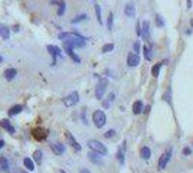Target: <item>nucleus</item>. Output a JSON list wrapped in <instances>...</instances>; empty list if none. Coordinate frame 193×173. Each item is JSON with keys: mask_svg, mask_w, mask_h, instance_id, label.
<instances>
[{"mask_svg": "<svg viewBox=\"0 0 193 173\" xmlns=\"http://www.w3.org/2000/svg\"><path fill=\"white\" fill-rule=\"evenodd\" d=\"M136 32H137V36H141V26H140V22H137V26H136Z\"/></svg>", "mask_w": 193, "mask_h": 173, "instance_id": "obj_35", "label": "nucleus"}, {"mask_svg": "<svg viewBox=\"0 0 193 173\" xmlns=\"http://www.w3.org/2000/svg\"><path fill=\"white\" fill-rule=\"evenodd\" d=\"M163 64H167V61H161V62L156 64V65L151 68V75H153V76H159V74H160V68L163 66Z\"/></svg>", "mask_w": 193, "mask_h": 173, "instance_id": "obj_18", "label": "nucleus"}, {"mask_svg": "<svg viewBox=\"0 0 193 173\" xmlns=\"http://www.w3.org/2000/svg\"><path fill=\"white\" fill-rule=\"evenodd\" d=\"M141 111H143V101L141 100L134 101V104H133V113L134 114H140Z\"/></svg>", "mask_w": 193, "mask_h": 173, "instance_id": "obj_19", "label": "nucleus"}, {"mask_svg": "<svg viewBox=\"0 0 193 173\" xmlns=\"http://www.w3.org/2000/svg\"><path fill=\"white\" fill-rule=\"evenodd\" d=\"M143 53H144V58H146L147 61H151V59H153V55H151V48H150V46L144 45V46H143Z\"/></svg>", "mask_w": 193, "mask_h": 173, "instance_id": "obj_21", "label": "nucleus"}, {"mask_svg": "<svg viewBox=\"0 0 193 173\" xmlns=\"http://www.w3.org/2000/svg\"><path fill=\"white\" fill-rule=\"evenodd\" d=\"M140 26H141V36H143V39H146V41H148L150 39V33H151V30H150V22L148 20H143V23H140Z\"/></svg>", "mask_w": 193, "mask_h": 173, "instance_id": "obj_8", "label": "nucleus"}, {"mask_svg": "<svg viewBox=\"0 0 193 173\" xmlns=\"http://www.w3.org/2000/svg\"><path fill=\"white\" fill-rule=\"evenodd\" d=\"M190 26H192V28H193V19H192V20H190Z\"/></svg>", "mask_w": 193, "mask_h": 173, "instance_id": "obj_43", "label": "nucleus"}, {"mask_svg": "<svg viewBox=\"0 0 193 173\" xmlns=\"http://www.w3.org/2000/svg\"><path fill=\"white\" fill-rule=\"evenodd\" d=\"M16 74H18V71H16L15 68H7V69L5 71V78L10 81V79H13V78L16 76Z\"/></svg>", "mask_w": 193, "mask_h": 173, "instance_id": "obj_20", "label": "nucleus"}, {"mask_svg": "<svg viewBox=\"0 0 193 173\" xmlns=\"http://www.w3.org/2000/svg\"><path fill=\"white\" fill-rule=\"evenodd\" d=\"M22 173H26V172H22Z\"/></svg>", "mask_w": 193, "mask_h": 173, "instance_id": "obj_46", "label": "nucleus"}, {"mask_svg": "<svg viewBox=\"0 0 193 173\" xmlns=\"http://www.w3.org/2000/svg\"><path fill=\"white\" fill-rule=\"evenodd\" d=\"M65 136H66V140L69 141V144L72 146V149H74L75 151H81V150H82L81 144H79V143H78V141H76V140L74 139V136H72V134H71L69 131H65Z\"/></svg>", "mask_w": 193, "mask_h": 173, "instance_id": "obj_9", "label": "nucleus"}, {"mask_svg": "<svg viewBox=\"0 0 193 173\" xmlns=\"http://www.w3.org/2000/svg\"><path fill=\"white\" fill-rule=\"evenodd\" d=\"M92 121L95 124L96 128H103L107 123V117H105V113L101 111V110H96L94 114H92Z\"/></svg>", "mask_w": 193, "mask_h": 173, "instance_id": "obj_2", "label": "nucleus"}, {"mask_svg": "<svg viewBox=\"0 0 193 173\" xmlns=\"http://www.w3.org/2000/svg\"><path fill=\"white\" fill-rule=\"evenodd\" d=\"M156 25H157L159 28H163V26H164V22H163V19H161V16H160V15H157V16H156Z\"/></svg>", "mask_w": 193, "mask_h": 173, "instance_id": "obj_32", "label": "nucleus"}, {"mask_svg": "<svg viewBox=\"0 0 193 173\" xmlns=\"http://www.w3.org/2000/svg\"><path fill=\"white\" fill-rule=\"evenodd\" d=\"M23 110V105H13V107H10V110H9V116L12 117V116H16V114H19L20 111Z\"/></svg>", "mask_w": 193, "mask_h": 173, "instance_id": "obj_22", "label": "nucleus"}, {"mask_svg": "<svg viewBox=\"0 0 193 173\" xmlns=\"http://www.w3.org/2000/svg\"><path fill=\"white\" fill-rule=\"evenodd\" d=\"M104 136H105V139H111V137H114V136H115V130H108Z\"/></svg>", "mask_w": 193, "mask_h": 173, "instance_id": "obj_34", "label": "nucleus"}, {"mask_svg": "<svg viewBox=\"0 0 193 173\" xmlns=\"http://www.w3.org/2000/svg\"><path fill=\"white\" fill-rule=\"evenodd\" d=\"M79 173H91V172H89L88 169H81V170H79Z\"/></svg>", "mask_w": 193, "mask_h": 173, "instance_id": "obj_39", "label": "nucleus"}, {"mask_svg": "<svg viewBox=\"0 0 193 173\" xmlns=\"http://www.w3.org/2000/svg\"><path fill=\"white\" fill-rule=\"evenodd\" d=\"M88 159H89L92 163L98 164V166H103V164H104V162H103L101 156H100L98 153H95V151H89V153H88Z\"/></svg>", "mask_w": 193, "mask_h": 173, "instance_id": "obj_12", "label": "nucleus"}, {"mask_svg": "<svg viewBox=\"0 0 193 173\" xmlns=\"http://www.w3.org/2000/svg\"><path fill=\"white\" fill-rule=\"evenodd\" d=\"M150 108H151V107H150V105H147V107H146V110H144V114H148Z\"/></svg>", "mask_w": 193, "mask_h": 173, "instance_id": "obj_41", "label": "nucleus"}, {"mask_svg": "<svg viewBox=\"0 0 193 173\" xmlns=\"http://www.w3.org/2000/svg\"><path fill=\"white\" fill-rule=\"evenodd\" d=\"M46 49L49 51V53L52 55V65L56 64V58H62V52L58 46H53V45H48Z\"/></svg>", "mask_w": 193, "mask_h": 173, "instance_id": "obj_6", "label": "nucleus"}, {"mask_svg": "<svg viewBox=\"0 0 193 173\" xmlns=\"http://www.w3.org/2000/svg\"><path fill=\"white\" fill-rule=\"evenodd\" d=\"M113 49H114V45H113V43H105V45L101 48V52H103V53H107V52H111Z\"/></svg>", "mask_w": 193, "mask_h": 173, "instance_id": "obj_27", "label": "nucleus"}, {"mask_svg": "<svg viewBox=\"0 0 193 173\" xmlns=\"http://www.w3.org/2000/svg\"><path fill=\"white\" fill-rule=\"evenodd\" d=\"M86 18H88L86 15H79V16H76L75 19H72V20H71V23H74V25H75V23H79V22H82V20H85Z\"/></svg>", "mask_w": 193, "mask_h": 173, "instance_id": "obj_29", "label": "nucleus"}, {"mask_svg": "<svg viewBox=\"0 0 193 173\" xmlns=\"http://www.w3.org/2000/svg\"><path fill=\"white\" fill-rule=\"evenodd\" d=\"M190 153H192V149H190V147H184V149H183V154H184V156H187V154H190Z\"/></svg>", "mask_w": 193, "mask_h": 173, "instance_id": "obj_36", "label": "nucleus"}, {"mask_svg": "<svg viewBox=\"0 0 193 173\" xmlns=\"http://www.w3.org/2000/svg\"><path fill=\"white\" fill-rule=\"evenodd\" d=\"M103 107L104 108H108L110 107V101H103Z\"/></svg>", "mask_w": 193, "mask_h": 173, "instance_id": "obj_38", "label": "nucleus"}, {"mask_svg": "<svg viewBox=\"0 0 193 173\" xmlns=\"http://www.w3.org/2000/svg\"><path fill=\"white\" fill-rule=\"evenodd\" d=\"M117 160L120 162V164H124V150L123 149H120L118 151H117Z\"/></svg>", "mask_w": 193, "mask_h": 173, "instance_id": "obj_28", "label": "nucleus"}, {"mask_svg": "<svg viewBox=\"0 0 193 173\" xmlns=\"http://www.w3.org/2000/svg\"><path fill=\"white\" fill-rule=\"evenodd\" d=\"M170 157H171V149H167V151H164L159 159V169H164L166 164L169 163Z\"/></svg>", "mask_w": 193, "mask_h": 173, "instance_id": "obj_7", "label": "nucleus"}, {"mask_svg": "<svg viewBox=\"0 0 193 173\" xmlns=\"http://www.w3.org/2000/svg\"><path fill=\"white\" fill-rule=\"evenodd\" d=\"M88 146L91 149V151H95V153H98V154H107V147L98 141V140H88Z\"/></svg>", "mask_w": 193, "mask_h": 173, "instance_id": "obj_3", "label": "nucleus"}, {"mask_svg": "<svg viewBox=\"0 0 193 173\" xmlns=\"http://www.w3.org/2000/svg\"><path fill=\"white\" fill-rule=\"evenodd\" d=\"M133 48H134V53H136V55H138V52H140V42H138V41H136Z\"/></svg>", "mask_w": 193, "mask_h": 173, "instance_id": "obj_33", "label": "nucleus"}, {"mask_svg": "<svg viewBox=\"0 0 193 173\" xmlns=\"http://www.w3.org/2000/svg\"><path fill=\"white\" fill-rule=\"evenodd\" d=\"M3 146H5V141H3V140H0V149H2Z\"/></svg>", "mask_w": 193, "mask_h": 173, "instance_id": "obj_42", "label": "nucleus"}, {"mask_svg": "<svg viewBox=\"0 0 193 173\" xmlns=\"http://www.w3.org/2000/svg\"><path fill=\"white\" fill-rule=\"evenodd\" d=\"M107 85H108V81L107 79H100L98 85H96V88H95V97L98 98V100H101L104 97V94L107 91Z\"/></svg>", "mask_w": 193, "mask_h": 173, "instance_id": "obj_4", "label": "nucleus"}, {"mask_svg": "<svg viewBox=\"0 0 193 173\" xmlns=\"http://www.w3.org/2000/svg\"><path fill=\"white\" fill-rule=\"evenodd\" d=\"M113 22H114V15L110 13L108 15V19H107V28H108V30L113 29Z\"/></svg>", "mask_w": 193, "mask_h": 173, "instance_id": "obj_30", "label": "nucleus"}, {"mask_svg": "<svg viewBox=\"0 0 193 173\" xmlns=\"http://www.w3.org/2000/svg\"><path fill=\"white\" fill-rule=\"evenodd\" d=\"M32 134H33V137L36 139V140H43V139H46L48 137V131L45 130V128H33L32 130Z\"/></svg>", "mask_w": 193, "mask_h": 173, "instance_id": "obj_11", "label": "nucleus"}, {"mask_svg": "<svg viewBox=\"0 0 193 173\" xmlns=\"http://www.w3.org/2000/svg\"><path fill=\"white\" fill-rule=\"evenodd\" d=\"M23 164H25V167H26L28 170H33V169H35V163H33L29 157H25V159H23Z\"/></svg>", "mask_w": 193, "mask_h": 173, "instance_id": "obj_24", "label": "nucleus"}, {"mask_svg": "<svg viewBox=\"0 0 193 173\" xmlns=\"http://www.w3.org/2000/svg\"><path fill=\"white\" fill-rule=\"evenodd\" d=\"M2 62H3V58H2V56H0V64H2Z\"/></svg>", "mask_w": 193, "mask_h": 173, "instance_id": "obj_44", "label": "nucleus"}, {"mask_svg": "<svg viewBox=\"0 0 193 173\" xmlns=\"http://www.w3.org/2000/svg\"><path fill=\"white\" fill-rule=\"evenodd\" d=\"M59 173H66V172L65 170H59Z\"/></svg>", "mask_w": 193, "mask_h": 173, "instance_id": "obj_45", "label": "nucleus"}, {"mask_svg": "<svg viewBox=\"0 0 193 173\" xmlns=\"http://www.w3.org/2000/svg\"><path fill=\"white\" fill-rule=\"evenodd\" d=\"M114 97H115V94H113V93H111V94H110V103H111V101H114Z\"/></svg>", "mask_w": 193, "mask_h": 173, "instance_id": "obj_40", "label": "nucleus"}, {"mask_svg": "<svg viewBox=\"0 0 193 173\" xmlns=\"http://www.w3.org/2000/svg\"><path fill=\"white\" fill-rule=\"evenodd\" d=\"M0 169L6 173L10 172V164H9V160L6 157H0Z\"/></svg>", "mask_w": 193, "mask_h": 173, "instance_id": "obj_16", "label": "nucleus"}, {"mask_svg": "<svg viewBox=\"0 0 193 173\" xmlns=\"http://www.w3.org/2000/svg\"><path fill=\"white\" fill-rule=\"evenodd\" d=\"M58 38L61 39V41H63V42H75V41H86V38H84V36H81L79 33H76V32H62V33H59L58 35Z\"/></svg>", "mask_w": 193, "mask_h": 173, "instance_id": "obj_1", "label": "nucleus"}, {"mask_svg": "<svg viewBox=\"0 0 193 173\" xmlns=\"http://www.w3.org/2000/svg\"><path fill=\"white\" fill-rule=\"evenodd\" d=\"M51 147H52V151H53L55 154H62V153L65 151V146H63L62 143H52Z\"/></svg>", "mask_w": 193, "mask_h": 173, "instance_id": "obj_15", "label": "nucleus"}, {"mask_svg": "<svg viewBox=\"0 0 193 173\" xmlns=\"http://www.w3.org/2000/svg\"><path fill=\"white\" fill-rule=\"evenodd\" d=\"M124 13H126L127 18H134V15H136V6H134V3H127L126 7H124Z\"/></svg>", "mask_w": 193, "mask_h": 173, "instance_id": "obj_13", "label": "nucleus"}, {"mask_svg": "<svg viewBox=\"0 0 193 173\" xmlns=\"http://www.w3.org/2000/svg\"><path fill=\"white\" fill-rule=\"evenodd\" d=\"M164 100H167V103L170 104V90L167 91V94H164Z\"/></svg>", "mask_w": 193, "mask_h": 173, "instance_id": "obj_37", "label": "nucleus"}, {"mask_svg": "<svg viewBox=\"0 0 193 173\" xmlns=\"http://www.w3.org/2000/svg\"><path fill=\"white\" fill-rule=\"evenodd\" d=\"M58 6H59V9H58V15L62 16V15L65 13V2H58Z\"/></svg>", "mask_w": 193, "mask_h": 173, "instance_id": "obj_31", "label": "nucleus"}, {"mask_svg": "<svg viewBox=\"0 0 193 173\" xmlns=\"http://www.w3.org/2000/svg\"><path fill=\"white\" fill-rule=\"evenodd\" d=\"M0 36H2L5 41L9 39V36H10V29H9L6 25H0Z\"/></svg>", "mask_w": 193, "mask_h": 173, "instance_id": "obj_17", "label": "nucleus"}, {"mask_svg": "<svg viewBox=\"0 0 193 173\" xmlns=\"http://www.w3.org/2000/svg\"><path fill=\"white\" fill-rule=\"evenodd\" d=\"M140 154H141V157H143L144 160H148L150 156H151V150H150L148 147H143L141 151H140Z\"/></svg>", "mask_w": 193, "mask_h": 173, "instance_id": "obj_23", "label": "nucleus"}, {"mask_svg": "<svg viewBox=\"0 0 193 173\" xmlns=\"http://www.w3.org/2000/svg\"><path fill=\"white\" fill-rule=\"evenodd\" d=\"M78 101H79V94H78L76 91L68 94V95L63 98V104H65L66 107H74L75 104H78Z\"/></svg>", "mask_w": 193, "mask_h": 173, "instance_id": "obj_5", "label": "nucleus"}, {"mask_svg": "<svg viewBox=\"0 0 193 173\" xmlns=\"http://www.w3.org/2000/svg\"><path fill=\"white\" fill-rule=\"evenodd\" d=\"M140 64V55H136L134 52H130L127 56V65L128 66H137Z\"/></svg>", "mask_w": 193, "mask_h": 173, "instance_id": "obj_10", "label": "nucleus"}, {"mask_svg": "<svg viewBox=\"0 0 193 173\" xmlns=\"http://www.w3.org/2000/svg\"><path fill=\"white\" fill-rule=\"evenodd\" d=\"M95 15H96V20H98V23H103V18H101V6L98 3H95Z\"/></svg>", "mask_w": 193, "mask_h": 173, "instance_id": "obj_25", "label": "nucleus"}, {"mask_svg": "<svg viewBox=\"0 0 193 173\" xmlns=\"http://www.w3.org/2000/svg\"><path fill=\"white\" fill-rule=\"evenodd\" d=\"M33 159H35V163H36V164H40V163H42V151H40V150H35Z\"/></svg>", "mask_w": 193, "mask_h": 173, "instance_id": "obj_26", "label": "nucleus"}, {"mask_svg": "<svg viewBox=\"0 0 193 173\" xmlns=\"http://www.w3.org/2000/svg\"><path fill=\"white\" fill-rule=\"evenodd\" d=\"M0 126H2L6 131H9L10 134H13L15 133V127L10 124V121L9 120H6V118H3V120H0Z\"/></svg>", "mask_w": 193, "mask_h": 173, "instance_id": "obj_14", "label": "nucleus"}]
</instances>
